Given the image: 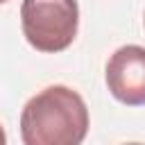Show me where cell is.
Wrapping results in <instances>:
<instances>
[{"instance_id":"1","label":"cell","mask_w":145,"mask_h":145,"mask_svg":"<svg viewBox=\"0 0 145 145\" xmlns=\"http://www.w3.org/2000/svg\"><path fill=\"white\" fill-rule=\"evenodd\" d=\"M86 134V102L68 86L43 88L20 111L23 145H82Z\"/></svg>"},{"instance_id":"2","label":"cell","mask_w":145,"mask_h":145,"mask_svg":"<svg viewBox=\"0 0 145 145\" xmlns=\"http://www.w3.org/2000/svg\"><path fill=\"white\" fill-rule=\"evenodd\" d=\"M20 27L34 50L61 52L77 36V0H23Z\"/></svg>"},{"instance_id":"3","label":"cell","mask_w":145,"mask_h":145,"mask_svg":"<svg viewBox=\"0 0 145 145\" xmlns=\"http://www.w3.org/2000/svg\"><path fill=\"white\" fill-rule=\"evenodd\" d=\"M106 86L111 95L127 106L145 104V48H118L106 61Z\"/></svg>"},{"instance_id":"4","label":"cell","mask_w":145,"mask_h":145,"mask_svg":"<svg viewBox=\"0 0 145 145\" xmlns=\"http://www.w3.org/2000/svg\"><path fill=\"white\" fill-rule=\"evenodd\" d=\"M0 145H7V134H5V127L0 125Z\"/></svg>"},{"instance_id":"5","label":"cell","mask_w":145,"mask_h":145,"mask_svg":"<svg viewBox=\"0 0 145 145\" xmlns=\"http://www.w3.org/2000/svg\"><path fill=\"white\" fill-rule=\"evenodd\" d=\"M125 145H143V143H125Z\"/></svg>"},{"instance_id":"6","label":"cell","mask_w":145,"mask_h":145,"mask_svg":"<svg viewBox=\"0 0 145 145\" xmlns=\"http://www.w3.org/2000/svg\"><path fill=\"white\" fill-rule=\"evenodd\" d=\"M2 2H7V0H0V5H2Z\"/></svg>"},{"instance_id":"7","label":"cell","mask_w":145,"mask_h":145,"mask_svg":"<svg viewBox=\"0 0 145 145\" xmlns=\"http://www.w3.org/2000/svg\"><path fill=\"white\" fill-rule=\"evenodd\" d=\"M143 20H145V18H143Z\"/></svg>"}]
</instances>
